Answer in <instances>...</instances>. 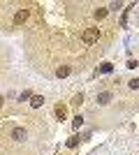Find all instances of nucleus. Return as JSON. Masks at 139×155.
<instances>
[{"mask_svg": "<svg viewBox=\"0 0 139 155\" xmlns=\"http://www.w3.org/2000/svg\"><path fill=\"white\" fill-rule=\"evenodd\" d=\"M121 7H123V2H111L107 9H109V12H116V9H121Z\"/></svg>", "mask_w": 139, "mask_h": 155, "instance_id": "14", "label": "nucleus"}, {"mask_svg": "<svg viewBox=\"0 0 139 155\" xmlns=\"http://www.w3.org/2000/svg\"><path fill=\"white\" fill-rule=\"evenodd\" d=\"M107 14H109V9H107V7H98V9H95V19L98 21H102L107 16Z\"/></svg>", "mask_w": 139, "mask_h": 155, "instance_id": "7", "label": "nucleus"}, {"mask_svg": "<svg viewBox=\"0 0 139 155\" xmlns=\"http://www.w3.org/2000/svg\"><path fill=\"white\" fill-rule=\"evenodd\" d=\"M95 100H98L100 107H107V104L114 102V93H111V91H102V93H98V97H95Z\"/></svg>", "mask_w": 139, "mask_h": 155, "instance_id": "3", "label": "nucleus"}, {"mask_svg": "<svg viewBox=\"0 0 139 155\" xmlns=\"http://www.w3.org/2000/svg\"><path fill=\"white\" fill-rule=\"evenodd\" d=\"M125 67H130V70H134V67H139V63H137V60H127V65H125Z\"/></svg>", "mask_w": 139, "mask_h": 155, "instance_id": "16", "label": "nucleus"}, {"mask_svg": "<svg viewBox=\"0 0 139 155\" xmlns=\"http://www.w3.org/2000/svg\"><path fill=\"white\" fill-rule=\"evenodd\" d=\"M111 70H114V65H111V63H102V65H100V72H102V74H109Z\"/></svg>", "mask_w": 139, "mask_h": 155, "instance_id": "9", "label": "nucleus"}, {"mask_svg": "<svg viewBox=\"0 0 139 155\" xmlns=\"http://www.w3.org/2000/svg\"><path fill=\"white\" fill-rule=\"evenodd\" d=\"M74 104H77V107H81V104H84V93H79V95L74 97Z\"/></svg>", "mask_w": 139, "mask_h": 155, "instance_id": "15", "label": "nucleus"}, {"mask_svg": "<svg viewBox=\"0 0 139 155\" xmlns=\"http://www.w3.org/2000/svg\"><path fill=\"white\" fill-rule=\"evenodd\" d=\"M127 88H130V91H139V79L137 77L130 79V81H127Z\"/></svg>", "mask_w": 139, "mask_h": 155, "instance_id": "10", "label": "nucleus"}, {"mask_svg": "<svg viewBox=\"0 0 139 155\" xmlns=\"http://www.w3.org/2000/svg\"><path fill=\"white\" fill-rule=\"evenodd\" d=\"M0 104H2V95H0Z\"/></svg>", "mask_w": 139, "mask_h": 155, "instance_id": "17", "label": "nucleus"}, {"mask_svg": "<svg viewBox=\"0 0 139 155\" xmlns=\"http://www.w3.org/2000/svg\"><path fill=\"white\" fill-rule=\"evenodd\" d=\"M72 125H74L77 130H79L81 125H84V116H74V118H72Z\"/></svg>", "mask_w": 139, "mask_h": 155, "instance_id": "12", "label": "nucleus"}, {"mask_svg": "<svg viewBox=\"0 0 139 155\" xmlns=\"http://www.w3.org/2000/svg\"><path fill=\"white\" fill-rule=\"evenodd\" d=\"M42 104H44V97L42 95H33L30 97V107H33V109H40Z\"/></svg>", "mask_w": 139, "mask_h": 155, "instance_id": "5", "label": "nucleus"}, {"mask_svg": "<svg viewBox=\"0 0 139 155\" xmlns=\"http://www.w3.org/2000/svg\"><path fill=\"white\" fill-rule=\"evenodd\" d=\"M26 21H28V9H19V12L14 14V23H16V26L26 23Z\"/></svg>", "mask_w": 139, "mask_h": 155, "instance_id": "4", "label": "nucleus"}, {"mask_svg": "<svg viewBox=\"0 0 139 155\" xmlns=\"http://www.w3.org/2000/svg\"><path fill=\"white\" fill-rule=\"evenodd\" d=\"M70 67H67V65H63V67H58V70H56V77L58 79H65V77H70Z\"/></svg>", "mask_w": 139, "mask_h": 155, "instance_id": "6", "label": "nucleus"}, {"mask_svg": "<svg viewBox=\"0 0 139 155\" xmlns=\"http://www.w3.org/2000/svg\"><path fill=\"white\" fill-rule=\"evenodd\" d=\"M100 39V28H88V30H84V35H81V42L84 44H95Z\"/></svg>", "mask_w": 139, "mask_h": 155, "instance_id": "1", "label": "nucleus"}, {"mask_svg": "<svg viewBox=\"0 0 139 155\" xmlns=\"http://www.w3.org/2000/svg\"><path fill=\"white\" fill-rule=\"evenodd\" d=\"M9 139H12V141H16V143L26 141V139H28V130H26V127H14L12 132H9Z\"/></svg>", "mask_w": 139, "mask_h": 155, "instance_id": "2", "label": "nucleus"}, {"mask_svg": "<svg viewBox=\"0 0 139 155\" xmlns=\"http://www.w3.org/2000/svg\"><path fill=\"white\" fill-rule=\"evenodd\" d=\"M30 97H33V93H30V91H23L19 95V102H30Z\"/></svg>", "mask_w": 139, "mask_h": 155, "instance_id": "11", "label": "nucleus"}, {"mask_svg": "<svg viewBox=\"0 0 139 155\" xmlns=\"http://www.w3.org/2000/svg\"><path fill=\"white\" fill-rule=\"evenodd\" d=\"M56 116H58L60 120H65V118H67V109H65V107H60V104H58V107H56Z\"/></svg>", "mask_w": 139, "mask_h": 155, "instance_id": "8", "label": "nucleus"}, {"mask_svg": "<svg viewBox=\"0 0 139 155\" xmlns=\"http://www.w3.org/2000/svg\"><path fill=\"white\" fill-rule=\"evenodd\" d=\"M77 143H79V137H70V139H67V148H74Z\"/></svg>", "mask_w": 139, "mask_h": 155, "instance_id": "13", "label": "nucleus"}]
</instances>
